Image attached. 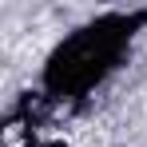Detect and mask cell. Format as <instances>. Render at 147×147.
Wrapping results in <instances>:
<instances>
[]
</instances>
